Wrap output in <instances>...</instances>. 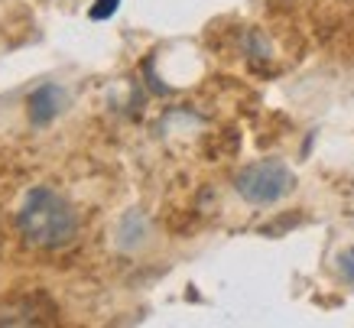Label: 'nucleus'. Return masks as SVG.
I'll use <instances>...</instances> for the list:
<instances>
[{
	"instance_id": "nucleus-5",
	"label": "nucleus",
	"mask_w": 354,
	"mask_h": 328,
	"mask_svg": "<svg viewBox=\"0 0 354 328\" xmlns=\"http://www.w3.org/2000/svg\"><path fill=\"white\" fill-rule=\"evenodd\" d=\"M338 264H342L344 280H348V283H354V250H351V254H344L342 260H338Z\"/></svg>"
},
{
	"instance_id": "nucleus-4",
	"label": "nucleus",
	"mask_w": 354,
	"mask_h": 328,
	"mask_svg": "<svg viewBox=\"0 0 354 328\" xmlns=\"http://www.w3.org/2000/svg\"><path fill=\"white\" fill-rule=\"evenodd\" d=\"M120 7V0H95V7H91V20H108L114 17Z\"/></svg>"
},
{
	"instance_id": "nucleus-6",
	"label": "nucleus",
	"mask_w": 354,
	"mask_h": 328,
	"mask_svg": "<svg viewBox=\"0 0 354 328\" xmlns=\"http://www.w3.org/2000/svg\"><path fill=\"white\" fill-rule=\"evenodd\" d=\"M0 250H3V224H0Z\"/></svg>"
},
{
	"instance_id": "nucleus-3",
	"label": "nucleus",
	"mask_w": 354,
	"mask_h": 328,
	"mask_svg": "<svg viewBox=\"0 0 354 328\" xmlns=\"http://www.w3.org/2000/svg\"><path fill=\"white\" fill-rule=\"evenodd\" d=\"M26 107H30V120L36 127H46L53 124L55 114L62 111V88L59 85H39L26 98Z\"/></svg>"
},
{
	"instance_id": "nucleus-1",
	"label": "nucleus",
	"mask_w": 354,
	"mask_h": 328,
	"mask_svg": "<svg viewBox=\"0 0 354 328\" xmlns=\"http://www.w3.org/2000/svg\"><path fill=\"white\" fill-rule=\"evenodd\" d=\"M17 231L26 247L36 250H59L68 247L78 234V215L55 189L36 185L26 192L20 212H17Z\"/></svg>"
},
{
	"instance_id": "nucleus-2",
	"label": "nucleus",
	"mask_w": 354,
	"mask_h": 328,
	"mask_svg": "<svg viewBox=\"0 0 354 328\" xmlns=\"http://www.w3.org/2000/svg\"><path fill=\"white\" fill-rule=\"evenodd\" d=\"M234 189L250 205H273L296 189V172L279 159H260L237 172Z\"/></svg>"
}]
</instances>
